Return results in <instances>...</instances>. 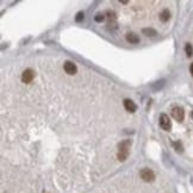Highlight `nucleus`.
Segmentation results:
<instances>
[{
    "label": "nucleus",
    "instance_id": "16",
    "mask_svg": "<svg viewBox=\"0 0 193 193\" xmlns=\"http://www.w3.org/2000/svg\"><path fill=\"white\" fill-rule=\"evenodd\" d=\"M191 117H192V119H193V111L191 112Z\"/></svg>",
    "mask_w": 193,
    "mask_h": 193
},
{
    "label": "nucleus",
    "instance_id": "6",
    "mask_svg": "<svg viewBox=\"0 0 193 193\" xmlns=\"http://www.w3.org/2000/svg\"><path fill=\"white\" fill-rule=\"evenodd\" d=\"M63 69H64V72H66L67 74H69V75H74V74H76V72H78L76 66H75V64H74L73 62H71V61L64 62V64H63Z\"/></svg>",
    "mask_w": 193,
    "mask_h": 193
},
{
    "label": "nucleus",
    "instance_id": "15",
    "mask_svg": "<svg viewBox=\"0 0 193 193\" xmlns=\"http://www.w3.org/2000/svg\"><path fill=\"white\" fill-rule=\"evenodd\" d=\"M189 72H191V75L193 76V63H191V66H189Z\"/></svg>",
    "mask_w": 193,
    "mask_h": 193
},
{
    "label": "nucleus",
    "instance_id": "9",
    "mask_svg": "<svg viewBox=\"0 0 193 193\" xmlns=\"http://www.w3.org/2000/svg\"><path fill=\"white\" fill-rule=\"evenodd\" d=\"M160 20L162 21V23H166V21H168L169 20V18H170V12L168 11V10H163L161 13H160Z\"/></svg>",
    "mask_w": 193,
    "mask_h": 193
},
{
    "label": "nucleus",
    "instance_id": "7",
    "mask_svg": "<svg viewBox=\"0 0 193 193\" xmlns=\"http://www.w3.org/2000/svg\"><path fill=\"white\" fill-rule=\"evenodd\" d=\"M124 107H125V110H126L127 112H131V113H134V112L137 110L136 104H135L132 100H130V99H125V100H124Z\"/></svg>",
    "mask_w": 193,
    "mask_h": 193
},
{
    "label": "nucleus",
    "instance_id": "2",
    "mask_svg": "<svg viewBox=\"0 0 193 193\" xmlns=\"http://www.w3.org/2000/svg\"><path fill=\"white\" fill-rule=\"evenodd\" d=\"M140 175L142 178V180L147 181V182H152L154 181L155 179V174H154V172L152 169H149V168H143L141 172H140Z\"/></svg>",
    "mask_w": 193,
    "mask_h": 193
},
{
    "label": "nucleus",
    "instance_id": "11",
    "mask_svg": "<svg viewBox=\"0 0 193 193\" xmlns=\"http://www.w3.org/2000/svg\"><path fill=\"white\" fill-rule=\"evenodd\" d=\"M142 32H143L145 36H150V37H153V36L156 35V31H155L154 29H152V28H149V29H143Z\"/></svg>",
    "mask_w": 193,
    "mask_h": 193
},
{
    "label": "nucleus",
    "instance_id": "3",
    "mask_svg": "<svg viewBox=\"0 0 193 193\" xmlns=\"http://www.w3.org/2000/svg\"><path fill=\"white\" fill-rule=\"evenodd\" d=\"M159 124L160 126L165 131H169L170 130V127H172V123H170V119L169 117L166 115V113H162L160 116V119H159Z\"/></svg>",
    "mask_w": 193,
    "mask_h": 193
},
{
    "label": "nucleus",
    "instance_id": "12",
    "mask_svg": "<svg viewBox=\"0 0 193 193\" xmlns=\"http://www.w3.org/2000/svg\"><path fill=\"white\" fill-rule=\"evenodd\" d=\"M174 148H175V150L178 153H182V144L180 142H175L174 143Z\"/></svg>",
    "mask_w": 193,
    "mask_h": 193
},
{
    "label": "nucleus",
    "instance_id": "4",
    "mask_svg": "<svg viewBox=\"0 0 193 193\" xmlns=\"http://www.w3.org/2000/svg\"><path fill=\"white\" fill-rule=\"evenodd\" d=\"M172 117L178 122H182L184 118H185V112H184V110L181 109V107L175 106V107H173V110H172Z\"/></svg>",
    "mask_w": 193,
    "mask_h": 193
},
{
    "label": "nucleus",
    "instance_id": "8",
    "mask_svg": "<svg viewBox=\"0 0 193 193\" xmlns=\"http://www.w3.org/2000/svg\"><path fill=\"white\" fill-rule=\"evenodd\" d=\"M126 41L130 42V43H132V44H137V43L140 42V37H138L136 33L130 32V33L126 35Z\"/></svg>",
    "mask_w": 193,
    "mask_h": 193
},
{
    "label": "nucleus",
    "instance_id": "1",
    "mask_svg": "<svg viewBox=\"0 0 193 193\" xmlns=\"http://www.w3.org/2000/svg\"><path fill=\"white\" fill-rule=\"evenodd\" d=\"M130 144L131 142L130 141H123L119 145H118V149H119V152H118V160L119 161H125L127 155H129V148H130Z\"/></svg>",
    "mask_w": 193,
    "mask_h": 193
},
{
    "label": "nucleus",
    "instance_id": "14",
    "mask_svg": "<svg viewBox=\"0 0 193 193\" xmlns=\"http://www.w3.org/2000/svg\"><path fill=\"white\" fill-rule=\"evenodd\" d=\"M94 19H95V21H101V20H104V14H100V13H99V14L95 16Z\"/></svg>",
    "mask_w": 193,
    "mask_h": 193
},
{
    "label": "nucleus",
    "instance_id": "10",
    "mask_svg": "<svg viewBox=\"0 0 193 193\" xmlns=\"http://www.w3.org/2000/svg\"><path fill=\"white\" fill-rule=\"evenodd\" d=\"M185 51H186V55H187L188 57H192V56H193V47H192L191 43H187V44H186Z\"/></svg>",
    "mask_w": 193,
    "mask_h": 193
},
{
    "label": "nucleus",
    "instance_id": "5",
    "mask_svg": "<svg viewBox=\"0 0 193 193\" xmlns=\"http://www.w3.org/2000/svg\"><path fill=\"white\" fill-rule=\"evenodd\" d=\"M35 78V72L30 68L25 69L23 73H21V81L25 82V83H30Z\"/></svg>",
    "mask_w": 193,
    "mask_h": 193
},
{
    "label": "nucleus",
    "instance_id": "13",
    "mask_svg": "<svg viewBox=\"0 0 193 193\" xmlns=\"http://www.w3.org/2000/svg\"><path fill=\"white\" fill-rule=\"evenodd\" d=\"M83 19V13L82 12H79L78 14H76V17H75V20L76 21H81Z\"/></svg>",
    "mask_w": 193,
    "mask_h": 193
}]
</instances>
